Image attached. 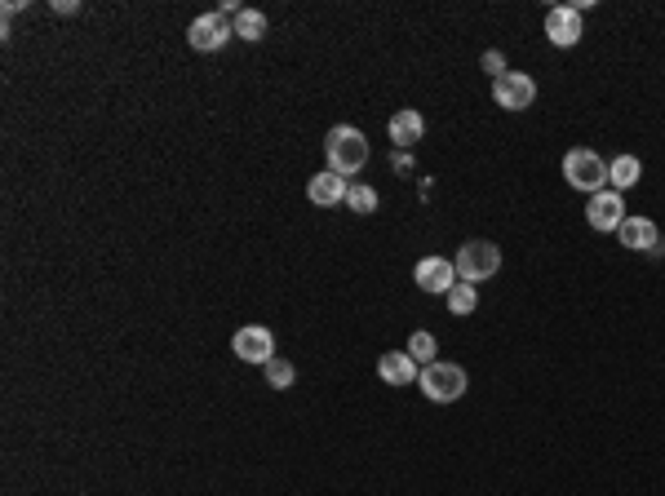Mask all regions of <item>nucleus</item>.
<instances>
[{
  "instance_id": "obj_18",
  "label": "nucleus",
  "mask_w": 665,
  "mask_h": 496,
  "mask_svg": "<svg viewBox=\"0 0 665 496\" xmlns=\"http://www.w3.org/2000/svg\"><path fill=\"white\" fill-rule=\"evenodd\" d=\"M475 306H479L475 284L457 279V284H453V293H448V310H453V315H475Z\"/></svg>"
},
{
  "instance_id": "obj_1",
  "label": "nucleus",
  "mask_w": 665,
  "mask_h": 496,
  "mask_svg": "<svg viewBox=\"0 0 665 496\" xmlns=\"http://www.w3.org/2000/svg\"><path fill=\"white\" fill-rule=\"evenodd\" d=\"M324 155H329V169L337 178H351V173H360L368 164V138L355 124H337L324 138Z\"/></svg>"
},
{
  "instance_id": "obj_19",
  "label": "nucleus",
  "mask_w": 665,
  "mask_h": 496,
  "mask_svg": "<svg viewBox=\"0 0 665 496\" xmlns=\"http://www.w3.org/2000/svg\"><path fill=\"white\" fill-rule=\"evenodd\" d=\"M404 350H408V355L417 359V364L426 368V364H435V350H439V341H435L431 333H413V337H408V346H404Z\"/></svg>"
},
{
  "instance_id": "obj_21",
  "label": "nucleus",
  "mask_w": 665,
  "mask_h": 496,
  "mask_svg": "<svg viewBox=\"0 0 665 496\" xmlns=\"http://www.w3.org/2000/svg\"><path fill=\"white\" fill-rule=\"evenodd\" d=\"M479 67H484L488 71V76H493V80H501V76H506V54H501V49H488V54L484 58H479Z\"/></svg>"
},
{
  "instance_id": "obj_2",
  "label": "nucleus",
  "mask_w": 665,
  "mask_h": 496,
  "mask_svg": "<svg viewBox=\"0 0 665 496\" xmlns=\"http://www.w3.org/2000/svg\"><path fill=\"white\" fill-rule=\"evenodd\" d=\"M564 178H568L572 191L599 195V191H608V160L595 155L590 147H572L564 155Z\"/></svg>"
},
{
  "instance_id": "obj_6",
  "label": "nucleus",
  "mask_w": 665,
  "mask_h": 496,
  "mask_svg": "<svg viewBox=\"0 0 665 496\" xmlns=\"http://www.w3.org/2000/svg\"><path fill=\"white\" fill-rule=\"evenodd\" d=\"M231 350L240 364H271L275 359V333L262 324H244L240 333L231 337Z\"/></svg>"
},
{
  "instance_id": "obj_3",
  "label": "nucleus",
  "mask_w": 665,
  "mask_h": 496,
  "mask_svg": "<svg viewBox=\"0 0 665 496\" xmlns=\"http://www.w3.org/2000/svg\"><path fill=\"white\" fill-rule=\"evenodd\" d=\"M417 386H422V395L431 399V403H457L466 395V368H457V364H426L422 372H417Z\"/></svg>"
},
{
  "instance_id": "obj_15",
  "label": "nucleus",
  "mask_w": 665,
  "mask_h": 496,
  "mask_svg": "<svg viewBox=\"0 0 665 496\" xmlns=\"http://www.w3.org/2000/svg\"><path fill=\"white\" fill-rule=\"evenodd\" d=\"M266 14L262 9H240V14L231 18V31H235V40H244V45H258V40H266Z\"/></svg>"
},
{
  "instance_id": "obj_20",
  "label": "nucleus",
  "mask_w": 665,
  "mask_h": 496,
  "mask_svg": "<svg viewBox=\"0 0 665 496\" xmlns=\"http://www.w3.org/2000/svg\"><path fill=\"white\" fill-rule=\"evenodd\" d=\"M346 204H351L360 217H368V213H377V191H373V186H364V182H355L351 191H346Z\"/></svg>"
},
{
  "instance_id": "obj_10",
  "label": "nucleus",
  "mask_w": 665,
  "mask_h": 496,
  "mask_svg": "<svg viewBox=\"0 0 665 496\" xmlns=\"http://www.w3.org/2000/svg\"><path fill=\"white\" fill-rule=\"evenodd\" d=\"M581 31H586V18H581L572 5H555L546 14V40L555 49H572L581 40Z\"/></svg>"
},
{
  "instance_id": "obj_16",
  "label": "nucleus",
  "mask_w": 665,
  "mask_h": 496,
  "mask_svg": "<svg viewBox=\"0 0 665 496\" xmlns=\"http://www.w3.org/2000/svg\"><path fill=\"white\" fill-rule=\"evenodd\" d=\"M639 178H643V164L634 160V155H612V160H608L612 191H630V186H639Z\"/></svg>"
},
{
  "instance_id": "obj_9",
  "label": "nucleus",
  "mask_w": 665,
  "mask_h": 496,
  "mask_svg": "<svg viewBox=\"0 0 665 496\" xmlns=\"http://www.w3.org/2000/svg\"><path fill=\"white\" fill-rule=\"evenodd\" d=\"M413 284L422 288V293H453L457 284V266L448 262V257H422V262L413 266Z\"/></svg>"
},
{
  "instance_id": "obj_8",
  "label": "nucleus",
  "mask_w": 665,
  "mask_h": 496,
  "mask_svg": "<svg viewBox=\"0 0 665 496\" xmlns=\"http://www.w3.org/2000/svg\"><path fill=\"white\" fill-rule=\"evenodd\" d=\"M586 222L595 226L603 235H617L621 222H626V200H621V191H599L586 200Z\"/></svg>"
},
{
  "instance_id": "obj_7",
  "label": "nucleus",
  "mask_w": 665,
  "mask_h": 496,
  "mask_svg": "<svg viewBox=\"0 0 665 496\" xmlns=\"http://www.w3.org/2000/svg\"><path fill=\"white\" fill-rule=\"evenodd\" d=\"M187 40H191V49H200V54H218L227 40H235L231 18L227 14H200V18H191Z\"/></svg>"
},
{
  "instance_id": "obj_5",
  "label": "nucleus",
  "mask_w": 665,
  "mask_h": 496,
  "mask_svg": "<svg viewBox=\"0 0 665 496\" xmlns=\"http://www.w3.org/2000/svg\"><path fill=\"white\" fill-rule=\"evenodd\" d=\"M493 102L501 111H528L537 102V80L528 71H506L501 80H493Z\"/></svg>"
},
{
  "instance_id": "obj_12",
  "label": "nucleus",
  "mask_w": 665,
  "mask_h": 496,
  "mask_svg": "<svg viewBox=\"0 0 665 496\" xmlns=\"http://www.w3.org/2000/svg\"><path fill=\"white\" fill-rule=\"evenodd\" d=\"M417 372H422V364H417L408 350H386V355L377 359V377H382L386 386H413Z\"/></svg>"
},
{
  "instance_id": "obj_14",
  "label": "nucleus",
  "mask_w": 665,
  "mask_h": 496,
  "mask_svg": "<svg viewBox=\"0 0 665 496\" xmlns=\"http://www.w3.org/2000/svg\"><path fill=\"white\" fill-rule=\"evenodd\" d=\"M422 138H426V116H422V111H413V107L395 111V116H391V142H395V147L413 151Z\"/></svg>"
},
{
  "instance_id": "obj_22",
  "label": "nucleus",
  "mask_w": 665,
  "mask_h": 496,
  "mask_svg": "<svg viewBox=\"0 0 665 496\" xmlns=\"http://www.w3.org/2000/svg\"><path fill=\"white\" fill-rule=\"evenodd\" d=\"M80 0H54V14H76Z\"/></svg>"
},
{
  "instance_id": "obj_13",
  "label": "nucleus",
  "mask_w": 665,
  "mask_h": 496,
  "mask_svg": "<svg viewBox=\"0 0 665 496\" xmlns=\"http://www.w3.org/2000/svg\"><path fill=\"white\" fill-rule=\"evenodd\" d=\"M346 191H351V182L337 178L333 169L315 173V178L306 182V200H311L315 209H333V204H342V200H346Z\"/></svg>"
},
{
  "instance_id": "obj_17",
  "label": "nucleus",
  "mask_w": 665,
  "mask_h": 496,
  "mask_svg": "<svg viewBox=\"0 0 665 496\" xmlns=\"http://www.w3.org/2000/svg\"><path fill=\"white\" fill-rule=\"evenodd\" d=\"M262 372H266V386H271V390H289L293 381H298V368H293L289 359H280V355H275L271 364H262Z\"/></svg>"
},
{
  "instance_id": "obj_4",
  "label": "nucleus",
  "mask_w": 665,
  "mask_h": 496,
  "mask_svg": "<svg viewBox=\"0 0 665 496\" xmlns=\"http://www.w3.org/2000/svg\"><path fill=\"white\" fill-rule=\"evenodd\" d=\"M457 279L466 284H479V279H493L501 271V248L493 240H466L457 248Z\"/></svg>"
},
{
  "instance_id": "obj_11",
  "label": "nucleus",
  "mask_w": 665,
  "mask_h": 496,
  "mask_svg": "<svg viewBox=\"0 0 665 496\" xmlns=\"http://www.w3.org/2000/svg\"><path fill=\"white\" fill-rule=\"evenodd\" d=\"M617 240L630 248V253H657L661 248V231H657V222L652 217H626L621 222V231H617Z\"/></svg>"
}]
</instances>
